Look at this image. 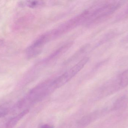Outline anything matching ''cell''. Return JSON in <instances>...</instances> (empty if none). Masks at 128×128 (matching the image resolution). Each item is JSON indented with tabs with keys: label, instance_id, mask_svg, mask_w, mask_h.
Returning a JSON list of instances; mask_svg holds the SVG:
<instances>
[{
	"label": "cell",
	"instance_id": "obj_1",
	"mask_svg": "<svg viewBox=\"0 0 128 128\" xmlns=\"http://www.w3.org/2000/svg\"><path fill=\"white\" fill-rule=\"evenodd\" d=\"M122 1H110L100 5L90 13L88 17L90 23L110 16L122 6Z\"/></svg>",
	"mask_w": 128,
	"mask_h": 128
},
{
	"label": "cell",
	"instance_id": "obj_2",
	"mask_svg": "<svg viewBox=\"0 0 128 128\" xmlns=\"http://www.w3.org/2000/svg\"><path fill=\"white\" fill-rule=\"evenodd\" d=\"M88 61V58H84L75 65L57 77V80L59 86L61 87L71 79L84 67Z\"/></svg>",
	"mask_w": 128,
	"mask_h": 128
},
{
	"label": "cell",
	"instance_id": "obj_3",
	"mask_svg": "<svg viewBox=\"0 0 128 128\" xmlns=\"http://www.w3.org/2000/svg\"><path fill=\"white\" fill-rule=\"evenodd\" d=\"M28 112V110H25L22 112L20 113L18 115L12 118L8 122L6 125L7 128H12Z\"/></svg>",
	"mask_w": 128,
	"mask_h": 128
},
{
	"label": "cell",
	"instance_id": "obj_4",
	"mask_svg": "<svg viewBox=\"0 0 128 128\" xmlns=\"http://www.w3.org/2000/svg\"><path fill=\"white\" fill-rule=\"evenodd\" d=\"M20 4L22 6L34 8L42 6L45 3L42 1H25L22 2Z\"/></svg>",
	"mask_w": 128,
	"mask_h": 128
},
{
	"label": "cell",
	"instance_id": "obj_5",
	"mask_svg": "<svg viewBox=\"0 0 128 128\" xmlns=\"http://www.w3.org/2000/svg\"><path fill=\"white\" fill-rule=\"evenodd\" d=\"M118 80L121 88H124L128 85V69L120 75Z\"/></svg>",
	"mask_w": 128,
	"mask_h": 128
},
{
	"label": "cell",
	"instance_id": "obj_6",
	"mask_svg": "<svg viewBox=\"0 0 128 128\" xmlns=\"http://www.w3.org/2000/svg\"><path fill=\"white\" fill-rule=\"evenodd\" d=\"M128 104V98L126 97H122L116 101L114 105L115 109H121L127 106Z\"/></svg>",
	"mask_w": 128,
	"mask_h": 128
},
{
	"label": "cell",
	"instance_id": "obj_7",
	"mask_svg": "<svg viewBox=\"0 0 128 128\" xmlns=\"http://www.w3.org/2000/svg\"><path fill=\"white\" fill-rule=\"evenodd\" d=\"M8 113V109L5 107L0 106V118L7 115Z\"/></svg>",
	"mask_w": 128,
	"mask_h": 128
},
{
	"label": "cell",
	"instance_id": "obj_8",
	"mask_svg": "<svg viewBox=\"0 0 128 128\" xmlns=\"http://www.w3.org/2000/svg\"><path fill=\"white\" fill-rule=\"evenodd\" d=\"M40 128H54L53 126L48 124H45L40 126Z\"/></svg>",
	"mask_w": 128,
	"mask_h": 128
}]
</instances>
